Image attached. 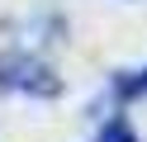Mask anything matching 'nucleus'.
<instances>
[{
  "label": "nucleus",
  "instance_id": "1",
  "mask_svg": "<svg viewBox=\"0 0 147 142\" xmlns=\"http://www.w3.org/2000/svg\"><path fill=\"white\" fill-rule=\"evenodd\" d=\"M0 85L5 90H38V95H57V81H52L48 66L29 62V57H10L0 66Z\"/></svg>",
  "mask_w": 147,
  "mask_h": 142
},
{
  "label": "nucleus",
  "instance_id": "2",
  "mask_svg": "<svg viewBox=\"0 0 147 142\" xmlns=\"http://www.w3.org/2000/svg\"><path fill=\"white\" fill-rule=\"evenodd\" d=\"M114 90L123 95V100H133V95H147V71H123L114 81Z\"/></svg>",
  "mask_w": 147,
  "mask_h": 142
},
{
  "label": "nucleus",
  "instance_id": "3",
  "mask_svg": "<svg viewBox=\"0 0 147 142\" xmlns=\"http://www.w3.org/2000/svg\"><path fill=\"white\" fill-rule=\"evenodd\" d=\"M100 142H138V137H133V128H128L123 114H114V118H109V128L100 133Z\"/></svg>",
  "mask_w": 147,
  "mask_h": 142
}]
</instances>
